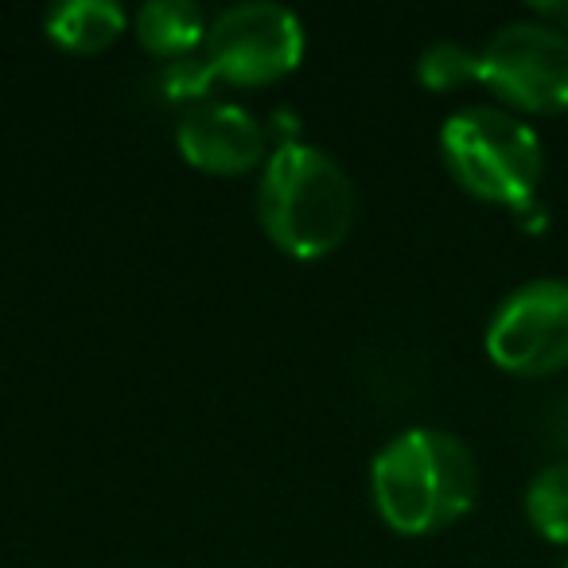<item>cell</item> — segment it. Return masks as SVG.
Instances as JSON below:
<instances>
[{
    "mask_svg": "<svg viewBox=\"0 0 568 568\" xmlns=\"http://www.w3.org/2000/svg\"><path fill=\"white\" fill-rule=\"evenodd\" d=\"M374 506L397 534H433L464 518L479 490V467L464 440L440 428H409L371 467Z\"/></svg>",
    "mask_w": 568,
    "mask_h": 568,
    "instance_id": "cell-1",
    "label": "cell"
},
{
    "mask_svg": "<svg viewBox=\"0 0 568 568\" xmlns=\"http://www.w3.org/2000/svg\"><path fill=\"white\" fill-rule=\"evenodd\" d=\"M257 214L281 250L293 257H324L347 237L355 219V187L324 149L284 141L265 160Z\"/></svg>",
    "mask_w": 568,
    "mask_h": 568,
    "instance_id": "cell-2",
    "label": "cell"
},
{
    "mask_svg": "<svg viewBox=\"0 0 568 568\" xmlns=\"http://www.w3.org/2000/svg\"><path fill=\"white\" fill-rule=\"evenodd\" d=\"M440 149L452 175L471 195L526 214L541 180V141L518 118L490 105H471L444 121Z\"/></svg>",
    "mask_w": 568,
    "mask_h": 568,
    "instance_id": "cell-3",
    "label": "cell"
},
{
    "mask_svg": "<svg viewBox=\"0 0 568 568\" xmlns=\"http://www.w3.org/2000/svg\"><path fill=\"white\" fill-rule=\"evenodd\" d=\"M206 63L219 79L265 87L284 79L304 55V28L284 4H234L206 28Z\"/></svg>",
    "mask_w": 568,
    "mask_h": 568,
    "instance_id": "cell-4",
    "label": "cell"
},
{
    "mask_svg": "<svg viewBox=\"0 0 568 568\" xmlns=\"http://www.w3.org/2000/svg\"><path fill=\"white\" fill-rule=\"evenodd\" d=\"M483 74L498 98L529 113L568 110V36L541 20H518L479 51Z\"/></svg>",
    "mask_w": 568,
    "mask_h": 568,
    "instance_id": "cell-5",
    "label": "cell"
},
{
    "mask_svg": "<svg viewBox=\"0 0 568 568\" xmlns=\"http://www.w3.org/2000/svg\"><path fill=\"white\" fill-rule=\"evenodd\" d=\"M487 355L510 374H552L568 366V281H534L498 304Z\"/></svg>",
    "mask_w": 568,
    "mask_h": 568,
    "instance_id": "cell-6",
    "label": "cell"
},
{
    "mask_svg": "<svg viewBox=\"0 0 568 568\" xmlns=\"http://www.w3.org/2000/svg\"><path fill=\"white\" fill-rule=\"evenodd\" d=\"M175 144L203 172L237 175L265 156V129L234 102H195L175 125Z\"/></svg>",
    "mask_w": 568,
    "mask_h": 568,
    "instance_id": "cell-7",
    "label": "cell"
},
{
    "mask_svg": "<svg viewBox=\"0 0 568 568\" xmlns=\"http://www.w3.org/2000/svg\"><path fill=\"white\" fill-rule=\"evenodd\" d=\"M48 36L67 51H102L125 32V9L113 0H63L48 9Z\"/></svg>",
    "mask_w": 568,
    "mask_h": 568,
    "instance_id": "cell-8",
    "label": "cell"
},
{
    "mask_svg": "<svg viewBox=\"0 0 568 568\" xmlns=\"http://www.w3.org/2000/svg\"><path fill=\"white\" fill-rule=\"evenodd\" d=\"M206 17L195 0H149L136 12V36L152 55L183 59L206 40Z\"/></svg>",
    "mask_w": 568,
    "mask_h": 568,
    "instance_id": "cell-9",
    "label": "cell"
},
{
    "mask_svg": "<svg viewBox=\"0 0 568 568\" xmlns=\"http://www.w3.org/2000/svg\"><path fill=\"white\" fill-rule=\"evenodd\" d=\"M526 514L541 537L568 545V459L534 475L526 490Z\"/></svg>",
    "mask_w": 568,
    "mask_h": 568,
    "instance_id": "cell-10",
    "label": "cell"
},
{
    "mask_svg": "<svg viewBox=\"0 0 568 568\" xmlns=\"http://www.w3.org/2000/svg\"><path fill=\"white\" fill-rule=\"evenodd\" d=\"M417 74L428 90H456L464 82H479L483 74V55L456 40H440L433 48H425L417 63Z\"/></svg>",
    "mask_w": 568,
    "mask_h": 568,
    "instance_id": "cell-11",
    "label": "cell"
},
{
    "mask_svg": "<svg viewBox=\"0 0 568 568\" xmlns=\"http://www.w3.org/2000/svg\"><path fill=\"white\" fill-rule=\"evenodd\" d=\"M211 79H214V71L206 59H175V63H168V71H164V87L172 98L203 94Z\"/></svg>",
    "mask_w": 568,
    "mask_h": 568,
    "instance_id": "cell-12",
    "label": "cell"
},
{
    "mask_svg": "<svg viewBox=\"0 0 568 568\" xmlns=\"http://www.w3.org/2000/svg\"><path fill=\"white\" fill-rule=\"evenodd\" d=\"M537 20L549 28H557V32H568V0H557V4H534Z\"/></svg>",
    "mask_w": 568,
    "mask_h": 568,
    "instance_id": "cell-13",
    "label": "cell"
},
{
    "mask_svg": "<svg viewBox=\"0 0 568 568\" xmlns=\"http://www.w3.org/2000/svg\"><path fill=\"white\" fill-rule=\"evenodd\" d=\"M549 436H552V444H557L560 452H568V397L557 405V409H552V417H549Z\"/></svg>",
    "mask_w": 568,
    "mask_h": 568,
    "instance_id": "cell-14",
    "label": "cell"
},
{
    "mask_svg": "<svg viewBox=\"0 0 568 568\" xmlns=\"http://www.w3.org/2000/svg\"><path fill=\"white\" fill-rule=\"evenodd\" d=\"M565 568H568V565H565Z\"/></svg>",
    "mask_w": 568,
    "mask_h": 568,
    "instance_id": "cell-15",
    "label": "cell"
}]
</instances>
